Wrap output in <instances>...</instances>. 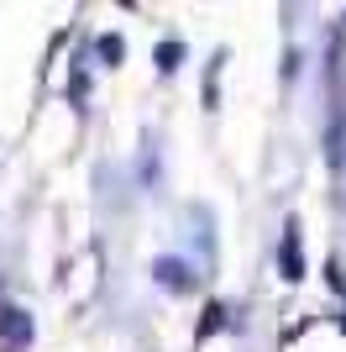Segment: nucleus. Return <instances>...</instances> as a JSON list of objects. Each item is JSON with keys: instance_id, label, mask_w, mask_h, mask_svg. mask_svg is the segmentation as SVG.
<instances>
[{"instance_id": "1", "label": "nucleus", "mask_w": 346, "mask_h": 352, "mask_svg": "<svg viewBox=\"0 0 346 352\" xmlns=\"http://www.w3.org/2000/svg\"><path fill=\"white\" fill-rule=\"evenodd\" d=\"M27 337H32L27 316L21 310H0V352H11L16 342H27Z\"/></svg>"}]
</instances>
